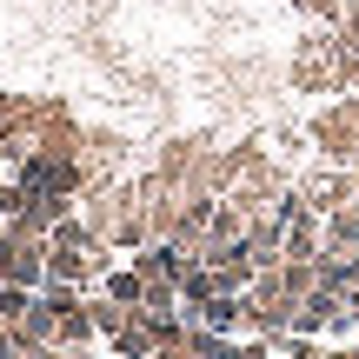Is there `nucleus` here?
Wrapping results in <instances>:
<instances>
[{"instance_id":"f03ea898","label":"nucleus","mask_w":359,"mask_h":359,"mask_svg":"<svg viewBox=\"0 0 359 359\" xmlns=\"http://www.w3.org/2000/svg\"><path fill=\"white\" fill-rule=\"evenodd\" d=\"M333 359H359V353H333Z\"/></svg>"},{"instance_id":"f257e3e1","label":"nucleus","mask_w":359,"mask_h":359,"mask_svg":"<svg viewBox=\"0 0 359 359\" xmlns=\"http://www.w3.org/2000/svg\"><path fill=\"white\" fill-rule=\"evenodd\" d=\"M326 240H333V246H359V206H339V213H326Z\"/></svg>"}]
</instances>
